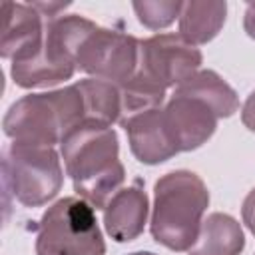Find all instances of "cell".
Wrapping results in <instances>:
<instances>
[{"mask_svg":"<svg viewBox=\"0 0 255 255\" xmlns=\"http://www.w3.org/2000/svg\"><path fill=\"white\" fill-rule=\"evenodd\" d=\"M60 149L78 197L96 209H104L126 179L112 126L94 120L82 122L62 139Z\"/></svg>","mask_w":255,"mask_h":255,"instance_id":"1","label":"cell"},{"mask_svg":"<svg viewBox=\"0 0 255 255\" xmlns=\"http://www.w3.org/2000/svg\"><path fill=\"white\" fill-rule=\"evenodd\" d=\"M82 122H88V108L76 82L62 90L28 94L16 100L8 108L2 126L12 141L54 147Z\"/></svg>","mask_w":255,"mask_h":255,"instance_id":"2","label":"cell"},{"mask_svg":"<svg viewBox=\"0 0 255 255\" xmlns=\"http://www.w3.org/2000/svg\"><path fill=\"white\" fill-rule=\"evenodd\" d=\"M207 205L209 191L197 173L175 169L161 175L153 187V239L171 251H189Z\"/></svg>","mask_w":255,"mask_h":255,"instance_id":"3","label":"cell"},{"mask_svg":"<svg viewBox=\"0 0 255 255\" xmlns=\"http://www.w3.org/2000/svg\"><path fill=\"white\" fill-rule=\"evenodd\" d=\"M98 26L78 14L48 20L42 48L30 58L12 62L10 74L20 88H48L70 80L86 36Z\"/></svg>","mask_w":255,"mask_h":255,"instance_id":"4","label":"cell"},{"mask_svg":"<svg viewBox=\"0 0 255 255\" xmlns=\"http://www.w3.org/2000/svg\"><path fill=\"white\" fill-rule=\"evenodd\" d=\"M106 243L94 207L82 197H62L50 205L36 233V255H104Z\"/></svg>","mask_w":255,"mask_h":255,"instance_id":"5","label":"cell"},{"mask_svg":"<svg viewBox=\"0 0 255 255\" xmlns=\"http://www.w3.org/2000/svg\"><path fill=\"white\" fill-rule=\"evenodd\" d=\"M2 179L22 205L38 207L58 195L64 173L54 147L12 141L2 151Z\"/></svg>","mask_w":255,"mask_h":255,"instance_id":"6","label":"cell"},{"mask_svg":"<svg viewBox=\"0 0 255 255\" xmlns=\"http://www.w3.org/2000/svg\"><path fill=\"white\" fill-rule=\"evenodd\" d=\"M139 60V40L131 34L96 28L82 42L76 58V68L98 80H108L112 84H124L137 70Z\"/></svg>","mask_w":255,"mask_h":255,"instance_id":"7","label":"cell"},{"mask_svg":"<svg viewBox=\"0 0 255 255\" xmlns=\"http://www.w3.org/2000/svg\"><path fill=\"white\" fill-rule=\"evenodd\" d=\"M201 52L195 44L187 42L179 32L155 34L139 40L137 74L151 84L167 90L177 88L201 66Z\"/></svg>","mask_w":255,"mask_h":255,"instance_id":"8","label":"cell"},{"mask_svg":"<svg viewBox=\"0 0 255 255\" xmlns=\"http://www.w3.org/2000/svg\"><path fill=\"white\" fill-rule=\"evenodd\" d=\"M163 124L175 151H191L203 145L217 128L215 110L195 96L173 92L161 108Z\"/></svg>","mask_w":255,"mask_h":255,"instance_id":"9","label":"cell"},{"mask_svg":"<svg viewBox=\"0 0 255 255\" xmlns=\"http://www.w3.org/2000/svg\"><path fill=\"white\" fill-rule=\"evenodd\" d=\"M0 54L12 62L30 58L42 48L48 20L28 2H0Z\"/></svg>","mask_w":255,"mask_h":255,"instance_id":"10","label":"cell"},{"mask_svg":"<svg viewBox=\"0 0 255 255\" xmlns=\"http://www.w3.org/2000/svg\"><path fill=\"white\" fill-rule=\"evenodd\" d=\"M161 108L137 114L120 124L128 133L131 153L141 163H147V165L167 161L169 157H173L177 153L167 135Z\"/></svg>","mask_w":255,"mask_h":255,"instance_id":"11","label":"cell"},{"mask_svg":"<svg viewBox=\"0 0 255 255\" xmlns=\"http://www.w3.org/2000/svg\"><path fill=\"white\" fill-rule=\"evenodd\" d=\"M147 195L139 185L122 187L104 207V225L118 243L131 241L143 233L147 221Z\"/></svg>","mask_w":255,"mask_h":255,"instance_id":"12","label":"cell"},{"mask_svg":"<svg viewBox=\"0 0 255 255\" xmlns=\"http://www.w3.org/2000/svg\"><path fill=\"white\" fill-rule=\"evenodd\" d=\"M245 247V235L239 221L227 213H211L201 221L189 255H239Z\"/></svg>","mask_w":255,"mask_h":255,"instance_id":"13","label":"cell"},{"mask_svg":"<svg viewBox=\"0 0 255 255\" xmlns=\"http://www.w3.org/2000/svg\"><path fill=\"white\" fill-rule=\"evenodd\" d=\"M225 2H183L179 14V34L191 44H205L213 40L225 24Z\"/></svg>","mask_w":255,"mask_h":255,"instance_id":"14","label":"cell"},{"mask_svg":"<svg viewBox=\"0 0 255 255\" xmlns=\"http://www.w3.org/2000/svg\"><path fill=\"white\" fill-rule=\"evenodd\" d=\"M175 92L203 100L215 110L217 118H229L239 108V98L235 90L213 70H197L193 76L181 82Z\"/></svg>","mask_w":255,"mask_h":255,"instance_id":"15","label":"cell"},{"mask_svg":"<svg viewBox=\"0 0 255 255\" xmlns=\"http://www.w3.org/2000/svg\"><path fill=\"white\" fill-rule=\"evenodd\" d=\"M135 10L137 20L149 28V30H159L169 26L175 18H179L183 2L177 0H141L131 4Z\"/></svg>","mask_w":255,"mask_h":255,"instance_id":"16","label":"cell"},{"mask_svg":"<svg viewBox=\"0 0 255 255\" xmlns=\"http://www.w3.org/2000/svg\"><path fill=\"white\" fill-rule=\"evenodd\" d=\"M241 215H243V223L255 235V187L247 193V197L243 201V207H241Z\"/></svg>","mask_w":255,"mask_h":255,"instance_id":"17","label":"cell"},{"mask_svg":"<svg viewBox=\"0 0 255 255\" xmlns=\"http://www.w3.org/2000/svg\"><path fill=\"white\" fill-rule=\"evenodd\" d=\"M241 122L247 129L255 131V90L249 94V98L245 100L243 104V110H241Z\"/></svg>","mask_w":255,"mask_h":255,"instance_id":"18","label":"cell"},{"mask_svg":"<svg viewBox=\"0 0 255 255\" xmlns=\"http://www.w3.org/2000/svg\"><path fill=\"white\" fill-rule=\"evenodd\" d=\"M243 28H245L247 36L255 40V2L247 4V8H245V16H243Z\"/></svg>","mask_w":255,"mask_h":255,"instance_id":"19","label":"cell"},{"mask_svg":"<svg viewBox=\"0 0 255 255\" xmlns=\"http://www.w3.org/2000/svg\"><path fill=\"white\" fill-rule=\"evenodd\" d=\"M129 255H155L151 251H135V253H129Z\"/></svg>","mask_w":255,"mask_h":255,"instance_id":"20","label":"cell"}]
</instances>
